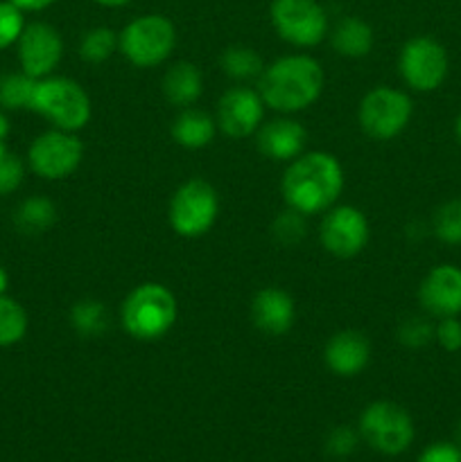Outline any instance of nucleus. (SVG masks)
I'll return each instance as SVG.
<instances>
[{
    "label": "nucleus",
    "mask_w": 461,
    "mask_h": 462,
    "mask_svg": "<svg viewBox=\"0 0 461 462\" xmlns=\"http://www.w3.org/2000/svg\"><path fill=\"white\" fill-rule=\"evenodd\" d=\"M343 189V170L328 152L301 153L283 174L280 192L292 210L303 217L319 215L337 203Z\"/></svg>",
    "instance_id": "nucleus-1"
},
{
    "label": "nucleus",
    "mask_w": 461,
    "mask_h": 462,
    "mask_svg": "<svg viewBox=\"0 0 461 462\" xmlns=\"http://www.w3.org/2000/svg\"><path fill=\"white\" fill-rule=\"evenodd\" d=\"M324 68L307 54H287L262 70L260 97L265 106L296 113L312 106L324 93Z\"/></svg>",
    "instance_id": "nucleus-2"
},
{
    "label": "nucleus",
    "mask_w": 461,
    "mask_h": 462,
    "mask_svg": "<svg viewBox=\"0 0 461 462\" xmlns=\"http://www.w3.org/2000/svg\"><path fill=\"white\" fill-rule=\"evenodd\" d=\"M174 293L158 282L138 284L120 307L122 328L136 341H156L163 338L176 323Z\"/></svg>",
    "instance_id": "nucleus-3"
},
{
    "label": "nucleus",
    "mask_w": 461,
    "mask_h": 462,
    "mask_svg": "<svg viewBox=\"0 0 461 462\" xmlns=\"http://www.w3.org/2000/svg\"><path fill=\"white\" fill-rule=\"evenodd\" d=\"M30 111L39 113L54 125V129H84L90 120V99L86 90L68 77H43L36 79Z\"/></svg>",
    "instance_id": "nucleus-4"
},
{
    "label": "nucleus",
    "mask_w": 461,
    "mask_h": 462,
    "mask_svg": "<svg viewBox=\"0 0 461 462\" xmlns=\"http://www.w3.org/2000/svg\"><path fill=\"white\" fill-rule=\"evenodd\" d=\"M174 45V23L161 14H145L134 18L118 34V50L136 68L158 66L170 57Z\"/></svg>",
    "instance_id": "nucleus-5"
},
{
    "label": "nucleus",
    "mask_w": 461,
    "mask_h": 462,
    "mask_svg": "<svg viewBox=\"0 0 461 462\" xmlns=\"http://www.w3.org/2000/svg\"><path fill=\"white\" fill-rule=\"evenodd\" d=\"M357 433L373 451L382 456H400L414 442V420L396 402H373L360 415Z\"/></svg>",
    "instance_id": "nucleus-6"
},
{
    "label": "nucleus",
    "mask_w": 461,
    "mask_h": 462,
    "mask_svg": "<svg viewBox=\"0 0 461 462\" xmlns=\"http://www.w3.org/2000/svg\"><path fill=\"white\" fill-rule=\"evenodd\" d=\"M220 199L215 188L202 179L185 180L170 201V226L181 237H202L215 226Z\"/></svg>",
    "instance_id": "nucleus-7"
},
{
    "label": "nucleus",
    "mask_w": 461,
    "mask_h": 462,
    "mask_svg": "<svg viewBox=\"0 0 461 462\" xmlns=\"http://www.w3.org/2000/svg\"><path fill=\"white\" fill-rule=\"evenodd\" d=\"M414 116V104L402 90L380 86L369 90L360 104V126L369 138L393 140L400 135Z\"/></svg>",
    "instance_id": "nucleus-8"
},
{
    "label": "nucleus",
    "mask_w": 461,
    "mask_h": 462,
    "mask_svg": "<svg viewBox=\"0 0 461 462\" xmlns=\"http://www.w3.org/2000/svg\"><path fill=\"white\" fill-rule=\"evenodd\" d=\"M269 16L276 34L296 48H312L328 34V14L319 0H274Z\"/></svg>",
    "instance_id": "nucleus-9"
},
{
    "label": "nucleus",
    "mask_w": 461,
    "mask_h": 462,
    "mask_svg": "<svg viewBox=\"0 0 461 462\" xmlns=\"http://www.w3.org/2000/svg\"><path fill=\"white\" fill-rule=\"evenodd\" d=\"M84 158V144L71 131L52 129L36 135L27 149V162L32 171L45 180H61L80 167Z\"/></svg>",
    "instance_id": "nucleus-10"
},
{
    "label": "nucleus",
    "mask_w": 461,
    "mask_h": 462,
    "mask_svg": "<svg viewBox=\"0 0 461 462\" xmlns=\"http://www.w3.org/2000/svg\"><path fill=\"white\" fill-rule=\"evenodd\" d=\"M447 52L432 36H414L400 50V75L411 90L432 93L447 77Z\"/></svg>",
    "instance_id": "nucleus-11"
},
{
    "label": "nucleus",
    "mask_w": 461,
    "mask_h": 462,
    "mask_svg": "<svg viewBox=\"0 0 461 462\" xmlns=\"http://www.w3.org/2000/svg\"><path fill=\"white\" fill-rule=\"evenodd\" d=\"M319 239L330 255L348 260L364 251L369 242V221L357 208L333 206L321 221Z\"/></svg>",
    "instance_id": "nucleus-12"
},
{
    "label": "nucleus",
    "mask_w": 461,
    "mask_h": 462,
    "mask_svg": "<svg viewBox=\"0 0 461 462\" xmlns=\"http://www.w3.org/2000/svg\"><path fill=\"white\" fill-rule=\"evenodd\" d=\"M18 63L25 75L34 79H43L54 72L63 57L61 34L48 23H30L23 30L21 39L16 43Z\"/></svg>",
    "instance_id": "nucleus-13"
},
{
    "label": "nucleus",
    "mask_w": 461,
    "mask_h": 462,
    "mask_svg": "<svg viewBox=\"0 0 461 462\" xmlns=\"http://www.w3.org/2000/svg\"><path fill=\"white\" fill-rule=\"evenodd\" d=\"M262 117H265V102L256 90L235 86L221 95L217 106V125L229 138H249L262 126Z\"/></svg>",
    "instance_id": "nucleus-14"
},
{
    "label": "nucleus",
    "mask_w": 461,
    "mask_h": 462,
    "mask_svg": "<svg viewBox=\"0 0 461 462\" xmlns=\"http://www.w3.org/2000/svg\"><path fill=\"white\" fill-rule=\"evenodd\" d=\"M419 300L428 314L437 319L461 314V269L438 264L429 271L419 287Z\"/></svg>",
    "instance_id": "nucleus-15"
},
{
    "label": "nucleus",
    "mask_w": 461,
    "mask_h": 462,
    "mask_svg": "<svg viewBox=\"0 0 461 462\" xmlns=\"http://www.w3.org/2000/svg\"><path fill=\"white\" fill-rule=\"evenodd\" d=\"M325 365L337 377H355L369 365L371 343L357 329H343L330 337L324 350Z\"/></svg>",
    "instance_id": "nucleus-16"
},
{
    "label": "nucleus",
    "mask_w": 461,
    "mask_h": 462,
    "mask_svg": "<svg viewBox=\"0 0 461 462\" xmlns=\"http://www.w3.org/2000/svg\"><path fill=\"white\" fill-rule=\"evenodd\" d=\"M251 319L253 325L262 334L269 337H283L289 332L296 319V307H294L292 296L283 289L267 287L256 293L251 302Z\"/></svg>",
    "instance_id": "nucleus-17"
},
{
    "label": "nucleus",
    "mask_w": 461,
    "mask_h": 462,
    "mask_svg": "<svg viewBox=\"0 0 461 462\" xmlns=\"http://www.w3.org/2000/svg\"><path fill=\"white\" fill-rule=\"evenodd\" d=\"M307 143V131L301 122L280 120L267 122L258 131V149L262 156L271 158V161H289L298 158L303 153V147Z\"/></svg>",
    "instance_id": "nucleus-18"
},
{
    "label": "nucleus",
    "mask_w": 461,
    "mask_h": 462,
    "mask_svg": "<svg viewBox=\"0 0 461 462\" xmlns=\"http://www.w3.org/2000/svg\"><path fill=\"white\" fill-rule=\"evenodd\" d=\"M203 90L202 72L194 63L190 61H176L170 66V70L163 77V95L170 104L181 108H188L199 99Z\"/></svg>",
    "instance_id": "nucleus-19"
},
{
    "label": "nucleus",
    "mask_w": 461,
    "mask_h": 462,
    "mask_svg": "<svg viewBox=\"0 0 461 462\" xmlns=\"http://www.w3.org/2000/svg\"><path fill=\"white\" fill-rule=\"evenodd\" d=\"M330 43H333L334 52L342 57L362 59L373 50L375 34L366 21L357 16H346L334 25Z\"/></svg>",
    "instance_id": "nucleus-20"
},
{
    "label": "nucleus",
    "mask_w": 461,
    "mask_h": 462,
    "mask_svg": "<svg viewBox=\"0 0 461 462\" xmlns=\"http://www.w3.org/2000/svg\"><path fill=\"white\" fill-rule=\"evenodd\" d=\"M172 138L185 149H202L215 138V120L197 108H185L172 125Z\"/></svg>",
    "instance_id": "nucleus-21"
},
{
    "label": "nucleus",
    "mask_w": 461,
    "mask_h": 462,
    "mask_svg": "<svg viewBox=\"0 0 461 462\" xmlns=\"http://www.w3.org/2000/svg\"><path fill=\"white\" fill-rule=\"evenodd\" d=\"M57 219V208L50 199L45 197H30L16 208V215H14V224L21 233L27 235H39L45 233L50 226Z\"/></svg>",
    "instance_id": "nucleus-22"
},
{
    "label": "nucleus",
    "mask_w": 461,
    "mask_h": 462,
    "mask_svg": "<svg viewBox=\"0 0 461 462\" xmlns=\"http://www.w3.org/2000/svg\"><path fill=\"white\" fill-rule=\"evenodd\" d=\"M36 79L25 72H7L0 77V108L5 111H21L30 108L32 93H34Z\"/></svg>",
    "instance_id": "nucleus-23"
},
{
    "label": "nucleus",
    "mask_w": 461,
    "mask_h": 462,
    "mask_svg": "<svg viewBox=\"0 0 461 462\" xmlns=\"http://www.w3.org/2000/svg\"><path fill=\"white\" fill-rule=\"evenodd\" d=\"M221 70L230 79L244 81L262 75L265 66H262V59L256 50L247 48V45H233V48L224 50V54H221Z\"/></svg>",
    "instance_id": "nucleus-24"
},
{
    "label": "nucleus",
    "mask_w": 461,
    "mask_h": 462,
    "mask_svg": "<svg viewBox=\"0 0 461 462\" xmlns=\"http://www.w3.org/2000/svg\"><path fill=\"white\" fill-rule=\"evenodd\" d=\"M27 334V311L14 298L0 296V347L21 343Z\"/></svg>",
    "instance_id": "nucleus-25"
},
{
    "label": "nucleus",
    "mask_w": 461,
    "mask_h": 462,
    "mask_svg": "<svg viewBox=\"0 0 461 462\" xmlns=\"http://www.w3.org/2000/svg\"><path fill=\"white\" fill-rule=\"evenodd\" d=\"M118 50V34L108 27H93L80 41V57L89 63H102Z\"/></svg>",
    "instance_id": "nucleus-26"
},
{
    "label": "nucleus",
    "mask_w": 461,
    "mask_h": 462,
    "mask_svg": "<svg viewBox=\"0 0 461 462\" xmlns=\"http://www.w3.org/2000/svg\"><path fill=\"white\" fill-rule=\"evenodd\" d=\"M72 328L81 334V337H98L107 329V310L102 302L98 300H81L72 307L71 311Z\"/></svg>",
    "instance_id": "nucleus-27"
},
{
    "label": "nucleus",
    "mask_w": 461,
    "mask_h": 462,
    "mask_svg": "<svg viewBox=\"0 0 461 462\" xmlns=\"http://www.w3.org/2000/svg\"><path fill=\"white\" fill-rule=\"evenodd\" d=\"M432 230L438 242L447 246H461V199L443 203L432 221Z\"/></svg>",
    "instance_id": "nucleus-28"
},
{
    "label": "nucleus",
    "mask_w": 461,
    "mask_h": 462,
    "mask_svg": "<svg viewBox=\"0 0 461 462\" xmlns=\"http://www.w3.org/2000/svg\"><path fill=\"white\" fill-rule=\"evenodd\" d=\"M25 25V12L9 0H0V50L16 45Z\"/></svg>",
    "instance_id": "nucleus-29"
},
{
    "label": "nucleus",
    "mask_w": 461,
    "mask_h": 462,
    "mask_svg": "<svg viewBox=\"0 0 461 462\" xmlns=\"http://www.w3.org/2000/svg\"><path fill=\"white\" fill-rule=\"evenodd\" d=\"M274 235L280 244H285V246L296 244L298 239L306 237V221H303L301 212L292 210V208H289L287 212H283V215L276 219Z\"/></svg>",
    "instance_id": "nucleus-30"
},
{
    "label": "nucleus",
    "mask_w": 461,
    "mask_h": 462,
    "mask_svg": "<svg viewBox=\"0 0 461 462\" xmlns=\"http://www.w3.org/2000/svg\"><path fill=\"white\" fill-rule=\"evenodd\" d=\"M398 338L407 347H425L434 338V325L428 319H409L398 329Z\"/></svg>",
    "instance_id": "nucleus-31"
},
{
    "label": "nucleus",
    "mask_w": 461,
    "mask_h": 462,
    "mask_svg": "<svg viewBox=\"0 0 461 462\" xmlns=\"http://www.w3.org/2000/svg\"><path fill=\"white\" fill-rule=\"evenodd\" d=\"M23 179H25V167H23L21 158L7 152L0 158V197L16 192Z\"/></svg>",
    "instance_id": "nucleus-32"
},
{
    "label": "nucleus",
    "mask_w": 461,
    "mask_h": 462,
    "mask_svg": "<svg viewBox=\"0 0 461 462\" xmlns=\"http://www.w3.org/2000/svg\"><path fill=\"white\" fill-rule=\"evenodd\" d=\"M360 433L351 427H337L328 433L325 438V451H328L333 458H348V456L355 451L357 442H360Z\"/></svg>",
    "instance_id": "nucleus-33"
},
{
    "label": "nucleus",
    "mask_w": 461,
    "mask_h": 462,
    "mask_svg": "<svg viewBox=\"0 0 461 462\" xmlns=\"http://www.w3.org/2000/svg\"><path fill=\"white\" fill-rule=\"evenodd\" d=\"M434 338L438 346L446 352H459L461 350V320L456 316H447V319H438L434 325Z\"/></svg>",
    "instance_id": "nucleus-34"
},
{
    "label": "nucleus",
    "mask_w": 461,
    "mask_h": 462,
    "mask_svg": "<svg viewBox=\"0 0 461 462\" xmlns=\"http://www.w3.org/2000/svg\"><path fill=\"white\" fill-rule=\"evenodd\" d=\"M416 462H461V447L456 442H434L420 451Z\"/></svg>",
    "instance_id": "nucleus-35"
},
{
    "label": "nucleus",
    "mask_w": 461,
    "mask_h": 462,
    "mask_svg": "<svg viewBox=\"0 0 461 462\" xmlns=\"http://www.w3.org/2000/svg\"><path fill=\"white\" fill-rule=\"evenodd\" d=\"M9 3L16 5L18 9H23V12H43V9L52 7V5L59 3V0H9Z\"/></svg>",
    "instance_id": "nucleus-36"
},
{
    "label": "nucleus",
    "mask_w": 461,
    "mask_h": 462,
    "mask_svg": "<svg viewBox=\"0 0 461 462\" xmlns=\"http://www.w3.org/2000/svg\"><path fill=\"white\" fill-rule=\"evenodd\" d=\"M93 3L102 5V7H125V5L134 3V0H93Z\"/></svg>",
    "instance_id": "nucleus-37"
},
{
    "label": "nucleus",
    "mask_w": 461,
    "mask_h": 462,
    "mask_svg": "<svg viewBox=\"0 0 461 462\" xmlns=\"http://www.w3.org/2000/svg\"><path fill=\"white\" fill-rule=\"evenodd\" d=\"M7 134H9V120H7V116H5V113L0 111V143H3V140L7 138Z\"/></svg>",
    "instance_id": "nucleus-38"
},
{
    "label": "nucleus",
    "mask_w": 461,
    "mask_h": 462,
    "mask_svg": "<svg viewBox=\"0 0 461 462\" xmlns=\"http://www.w3.org/2000/svg\"><path fill=\"white\" fill-rule=\"evenodd\" d=\"M7 284H9L7 273H5V269L0 266V296H5V291H7Z\"/></svg>",
    "instance_id": "nucleus-39"
},
{
    "label": "nucleus",
    "mask_w": 461,
    "mask_h": 462,
    "mask_svg": "<svg viewBox=\"0 0 461 462\" xmlns=\"http://www.w3.org/2000/svg\"><path fill=\"white\" fill-rule=\"evenodd\" d=\"M455 138H456V143L461 144V116L455 120Z\"/></svg>",
    "instance_id": "nucleus-40"
},
{
    "label": "nucleus",
    "mask_w": 461,
    "mask_h": 462,
    "mask_svg": "<svg viewBox=\"0 0 461 462\" xmlns=\"http://www.w3.org/2000/svg\"><path fill=\"white\" fill-rule=\"evenodd\" d=\"M455 442L461 447V422L456 424V429H455Z\"/></svg>",
    "instance_id": "nucleus-41"
},
{
    "label": "nucleus",
    "mask_w": 461,
    "mask_h": 462,
    "mask_svg": "<svg viewBox=\"0 0 461 462\" xmlns=\"http://www.w3.org/2000/svg\"><path fill=\"white\" fill-rule=\"evenodd\" d=\"M5 153H7V149H5V143H0V158H3Z\"/></svg>",
    "instance_id": "nucleus-42"
}]
</instances>
